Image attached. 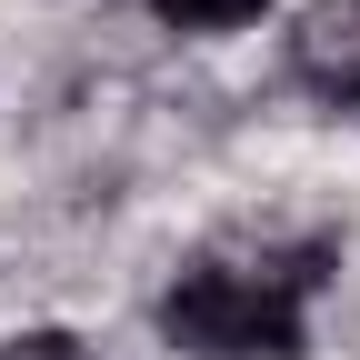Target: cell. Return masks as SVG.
Segmentation results:
<instances>
[{
	"instance_id": "obj_1",
	"label": "cell",
	"mask_w": 360,
	"mask_h": 360,
	"mask_svg": "<svg viewBox=\"0 0 360 360\" xmlns=\"http://www.w3.org/2000/svg\"><path fill=\"white\" fill-rule=\"evenodd\" d=\"M340 240H231L200 250L180 281L160 290V340L191 360H300L310 340V300L330 290Z\"/></svg>"
},
{
	"instance_id": "obj_2",
	"label": "cell",
	"mask_w": 360,
	"mask_h": 360,
	"mask_svg": "<svg viewBox=\"0 0 360 360\" xmlns=\"http://www.w3.org/2000/svg\"><path fill=\"white\" fill-rule=\"evenodd\" d=\"M290 80L330 110H360V0H310L290 20Z\"/></svg>"
},
{
	"instance_id": "obj_3",
	"label": "cell",
	"mask_w": 360,
	"mask_h": 360,
	"mask_svg": "<svg viewBox=\"0 0 360 360\" xmlns=\"http://www.w3.org/2000/svg\"><path fill=\"white\" fill-rule=\"evenodd\" d=\"M150 11H160L170 30H240V20L270 11V0H150Z\"/></svg>"
},
{
	"instance_id": "obj_4",
	"label": "cell",
	"mask_w": 360,
	"mask_h": 360,
	"mask_svg": "<svg viewBox=\"0 0 360 360\" xmlns=\"http://www.w3.org/2000/svg\"><path fill=\"white\" fill-rule=\"evenodd\" d=\"M0 360H90L70 330H20V340H0Z\"/></svg>"
}]
</instances>
